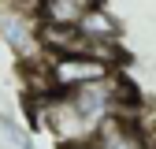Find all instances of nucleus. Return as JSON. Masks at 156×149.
Returning <instances> with one entry per match:
<instances>
[{
	"label": "nucleus",
	"instance_id": "f257e3e1",
	"mask_svg": "<svg viewBox=\"0 0 156 149\" xmlns=\"http://www.w3.org/2000/svg\"><path fill=\"white\" fill-rule=\"evenodd\" d=\"M0 37L11 45L15 56H23L26 64H41L45 56L37 49V19H30V11L23 8H11L0 15Z\"/></svg>",
	"mask_w": 156,
	"mask_h": 149
},
{
	"label": "nucleus",
	"instance_id": "f03ea898",
	"mask_svg": "<svg viewBox=\"0 0 156 149\" xmlns=\"http://www.w3.org/2000/svg\"><path fill=\"white\" fill-rule=\"evenodd\" d=\"M86 149H152V142L145 138V130L138 123H130L126 116H112L101 123V130L93 134V142Z\"/></svg>",
	"mask_w": 156,
	"mask_h": 149
},
{
	"label": "nucleus",
	"instance_id": "7ed1b4c3",
	"mask_svg": "<svg viewBox=\"0 0 156 149\" xmlns=\"http://www.w3.org/2000/svg\"><path fill=\"white\" fill-rule=\"evenodd\" d=\"M78 30H82L93 45H119V23H115V15L101 4V0H93L86 8V15L78 19Z\"/></svg>",
	"mask_w": 156,
	"mask_h": 149
},
{
	"label": "nucleus",
	"instance_id": "20e7f679",
	"mask_svg": "<svg viewBox=\"0 0 156 149\" xmlns=\"http://www.w3.org/2000/svg\"><path fill=\"white\" fill-rule=\"evenodd\" d=\"M93 0H34V19L52 26H78Z\"/></svg>",
	"mask_w": 156,
	"mask_h": 149
},
{
	"label": "nucleus",
	"instance_id": "39448f33",
	"mask_svg": "<svg viewBox=\"0 0 156 149\" xmlns=\"http://www.w3.org/2000/svg\"><path fill=\"white\" fill-rule=\"evenodd\" d=\"M23 149H34V145H30V142H23Z\"/></svg>",
	"mask_w": 156,
	"mask_h": 149
}]
</instances>
